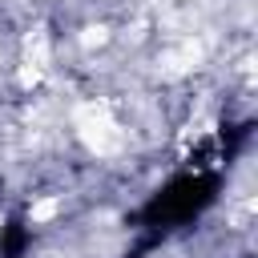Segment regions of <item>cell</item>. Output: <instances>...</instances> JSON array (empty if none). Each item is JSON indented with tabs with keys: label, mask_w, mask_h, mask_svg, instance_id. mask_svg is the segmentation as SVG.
Instances as JSON below:
<instances>
[{
	"label": "cell",
	"mask_w": 258,
	"mask_h": 258,
	"mask_svg": "<svg viewBox=\"0 0 258 258\" xmlns=\"http://www.w3.org/2000/svg\"><path fill=\"white\" fill-rule=\"evenodd\" d=\"M73 125H77L81 141H85L93 153H113V149L121 145V129H117V121L109 117V109H105L101 101H85V105H77Z\"/></svg>",
	"instance_id": "obj_1"
},
{
	"label": "cell",
	"mask_w": 258,
	"mask_h": 258,
	"mask_svg": "<svg viewBox=\"0 0 258 258\" xmlns=\"http://www.w3.org/2000/svg\"><path fill=\"white\" fill-rule=\"evenodd\" d=\"M24 52H28V69H36V73H44V69H48V36H44L40 28H36V32H28Z\"/></svg>",
	"instance_id": "obj_2"
},
{
	"label": "cell",
	"mask_w": 258,
	"mask_h": 258,
	"mask_svg": "<svg viewBox=\"0 0 258 258\" xmlns=\"http://www.w3.org/2000/svg\"><path fill=\"white\" fill-rule=\"evenodd\" d=\"M105 40H109V28H105V24H89V28L81 32V44H85V48H101Z\"/></svg>",
	"instance_id": "obj_3"
},
{
	"label": "cell",
	"mask_w": 258,
	"mask_h": 258,
	"mask_svg": "<svg viewBox=\"0 0 258 258\" xmlns=\"http://www.w3.org/2000/svg\"><path fill=\"white\" fill-rule=\"evenodd\" d=\"M52 214H56V202H36V206L28 210V218H32V222H48Z\"/></svg>",
	"instance_id": "obj_4"
},
{
	"label": "cell",
	"mask_w": 258,
	"mask_h": 258,
	"mask_svg": "<svg viewBox=\"0 0 258 258\" xmlns=\"http://www.w3.org/2000/svg\"><path fill=\"white\" fill-rule=\"evenodd\" d=\"M20 81H24V85H36V81H40V73H36V69H24V73H20Z\"/></svg>",
	"instance_id": "obj_5"
}]
</instances>
